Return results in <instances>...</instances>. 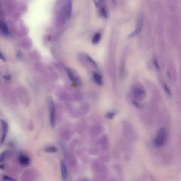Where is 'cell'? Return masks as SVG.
<instances>
[{"label":"cell","instance_id":"cell-1","mask_svg":"<svg viewBox=\"0 0 181 181\" xmlns=\"http://www.w3.org/2000/svg\"><path fill=\"white\" fill-rule=\"evenodd\" d=\"M47 104L49 108L50 124L52 127L54 128L55 125V105L54 101L51 97L48 98Z\"/></svg>","mask_w":181,"mask_h":181},{"label":"cell","instance_id":"cell-2","mask_svg":"<svg viewBox=\"0 0 181 181\" xmlns=\"http://www.w3.org/2000/svg\"><path fill=\"white\" fill-rule=\"evenodd\" d=\"M167 136L165 130L164 128L160 129L156 138L154 140V145L156 147H159L164 145L166 140Z\"/></svg>","mask_w":181,"mask_h":181},{"label":"cell","instance_id":"cell-3","mask_svg":"<svg viewBox=\"0 0 181 181\" xmlns=\"http://www.w3.org/2000/svg\"><path fill=\"white\" fill-rule=\"evenodd\" d=\"M66 71L69 78L73 83L77 86H81L82 82L76 71L69 68H67Z\"/></svg>","mask_w":181,"mask_h":181},{"label":"cell","instance_id":"cell-4","mask_svg":"<svg viewBox=\"0 0 181 181\" xmlns=\"http://www.w3.org/2000/svg\"><path fill=\"white\" fill-rule=\"evenodd\" d=\"M143 23V14H140L138 17L137 21L136 30L128 35L129 38H132L138 35L142 30Z\"/></svg>","mask_w":181,"mask_h":181},{"label":"cell","instance_id":"cell-5","mask_svg":"<svg viewBox=\"0 0 181 181\" xmlns=\"http://www.w3.org/2000/svg\"><path fill=\"white\" fill-rule=\"evenodd\" d=\"M1 122L2 129V134L1 139V143L2 144L5 142L7 134L8 125L6 121L1 119Z\"/></svg>","mask_w":181,"mask_h":181},{"label":"cell","instance_id":"cell-6","mask_svg":"<svg viewBox=\"0 0 181 181\" xmlns=\"http://www.w3.org/2000/svg\"><path fill=\"white\" fill-rule=\"evenodd\" d=\"M61 175L62 180L66 181L68 179V172L66 164L65 161L62 160L61 162Z\"/></svg>","mask_w":181,"mask_h":181},{"label":"cell","instance_id":"cell-7","mask_svg":"<svg viewBox=\"0 0 181 181\" xmlns=\"http://www.w3.org/2000/svg\"><path fill=\"white\" fill-rule=\"evenodd\" d=\"M19 162L22 166H27L30 164V159L26 155L21 154L19 157Z\"/></svg>","mask_w":181,"mask_h":181},{"label":"cell","instance_id":"cell-8","mask_svg":"<svg viewBox=\"0 0 181 181\" xmlns=\"http://www.w3.org/2000/svg\"><path fill=\"white\" fill-rule=\"evenodd\" d=\"M93 78L97 84L99 86H102L103 82L102 76L98 74L94 73L93 74Z\"/></svg>","mask_w":181,"mask_h":181},{"label":"cell","instance_id":"cell-9","mask_svg":"<svg viewBox=\"0 0 181 181\" xmlns=\"http://www.w3.org/2000/svg\"><path fill=\"white\" fill-rule=\"evenodd\" d=\"M133 93L135 97L140 98L141 96L145 94V91L140 88H137L134 89Z\"/></svg>","mask_w":181,"mask_h":181},{"label":"cell","instance_id":"cell-10","mask_svg":"<svg viewBox=\"0 0 181 181\" xmlns=\"http://www.w3.org/2000/svg\"><path fill=\"white\" fill-rule=\"evenodd\" d=\"M46 152L49 153H54L57 152L58 149L54 146H50L47 147L45 149Z\"/></svg>","mask_w":181,"mask_h":181},{"label":"cell","instance_id":"cell-11","mask_svg":"<svg viewBox=\"0 0 181 181\" xmlns=\"http://www.w3.org/2000/svg\"><path fill=\"white\" fill-rule=\"evenodd\" d=\"M101 38V35L100 33H97L93 37L92 42L93 44H97L100 41Z\"/></svg>","mask_w":181,"mask_h":181},{"label":"cell","instance_id":"cell-12","mask_svg":"<svg viewBox=\"0 0 181 181\" xmlns=\"http://www.w3.org/2000/svg\"><path fill=\"white\" fill-rule=\"evenodd\" d=\"M1 30L5 34L7 35L8 34L9 32L8 27L5 23H1Z\"/></svg>","mask_w":181,"mask_h":181},{"label":"cell","instance_id":"cell-13","mask_svg":"<svg viewBox=\"0 0 181 181\" xmlns=\"http://www.w3.org/2000/svg\"><path fill=\"white\" fill-rule=\"evenodd\" d=\"M86 58L87 60L91 63V64L95 68H97V67L96 63L95 62L90 56H89V55H87L86 56Z\"/></svg>","mask_w":181,"mask_h":181},{"label":"cell","instance_id":"cell-14","mask_svg":"<svg viewBox=\"0 0 181 181\" xmlns=\"http://www.w3.org/2000/svg\"><path fill=\"white\" fill-rule=\"evenodd\" d=\"M8 153V152L6 150L4 151V152L1 153V155H0V162L1 163L3 161Z\"/></svg>","mask_w":181,"mask_h":181},{"label":"cell","instance_id":"cell-15","mask_svg":"<svg viewBox=\"0 0 181 181\" xmlns=\"http://www.w3.org/2000/svg\"><path fill=\"white\" fill-rule=\"evenodd\" d=\"M164 89L166 93L169 96L171 97L172 96V92L171 91L170 89L166 84H164Z\"/></svg>","mask_w":181,"mask_h":181},{"label":"cell","instance_id":"cell-16","mask_svg":"<svg viewBox=\"0 0 181 181\" xmlns=\"http://www.w3.org/2000/svg\"><path fill=\"white\" fill-rule=\"evenodd\" d=\"M101 15H102L103 17L107 19V18L108 17V14H107L106 10H105L104 8H101Z\"/></svg>","mask_w":181,"mask_h":181},{"label":"cell","instance_id":"cell-17","mask_svg":"<svg viewBox=\"0 0 181 181\" xmlns=\"http://www.w3.org/2000/svg\"><path fill=\"white\" fill-rule=\"evenodd\" d=\"M153 63H154V66L156 68L157 70L158 71L160 70V65H159L158 60H157L156 59H153Z\"/></svg>","mask_w":181,"mask_h":181},{"label":"cell","instance_id":"cell-18","mask_svg":"<svg viewBox=\"0 0 181 181\" xmlns=\"http://www.w3.org/2000/svg\"><path fill=\"white\" fill-rule=\"evenodd\" d=\"M3 178L4 180H9V181H14L16 180L13 178H11L7 175H4L3 176Z\"/></svg>","mask_w":181,"mask_h":181},{"label":"cell","instance_id":"cell-19","mask_svg":"<svg viewBox=\"0 0 181 181\" xmlns=\"http://www.w3.org/2000/svg\"><path fill=\"white\" fill-rule=\"evenodd\" d=\"M167 76L168 77V78L170 80H171L172 79V77L170 73V71H167Z\"/></svg>","mask_w":181,"mask_h":181},{"label":"cell","instance_id":"cell-20","mask_svg":"<svg viewBox=\"0 0 181 181\" xmlns=\"http://www.w3.org/2000/svg\"><path fill=\"white\" fill-rule=\"evenodd\" d=\"M114 114H113V113H110V114H109L107 115V117H108V118H112L114 116Z\"/></svg>","mask_w":181,"mask_h":181},{"label":"cell","instance_id":"cell-21","mask_svg":"<svg viewBox=\"0 0 181 181\" xmlns=\"http://www.w3.org/2000/svg\"><path fill=\"white\" fill-rule=\"evenodd\" d=\"M4 168H5V166H4L3 164H1L0 165V168H1V170H3Z\"/></svg>","mask_w":181,"mask_h":181},{"label":"cell","instance_id":"cell-22","mask_svg":"<svg viewBox=\"0 0 181 181\" xmlns=\"http://www.w3.org/2000/svg\"><path fill=\"white\" fill-rule=\"evenodd\" d=\"M106 1V0H99V1L100 2H104Z\"/></svg>","mask_w":181,"mask_h":181},{"label":"cell","instance_id":"cell-23","mask_svg":"<svg viewBox=\"0 0 181 181\" xmlns=\"http://www.w3.org/2000/svg\"><path fill=\"white\" fill-rule=\"evenodd\" d=\"M112 1L113 3H114L115 2V0H112Z\"/></svg>","mask_w":181,"mask_h":181}]
</instances>
